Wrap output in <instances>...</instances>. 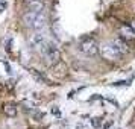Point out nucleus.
<instances>
[{"instance_id":"7","label":"nucleus","mask_w":135,"mask_h":129,"mask_svg":"<svg viewBox=\"0 0 135 129\" xmlns=\"http://www.w3.org/2000/svg\"><path fill=\"white\" fill-rule=\"evenodd\" d=\"M67 74V65L64 64V62H56L55 65H53V76L58 78V79H61Z\"/></svg>"},{"instance_id":"3","label":"nucleus","mask_w":135,"mask_h":129,"mask_svg":"<svg viewBox=\"0 0 135 129\" xmlns=\"http://www.w3.org/2000/svg\"><path fill=\"white\" fill-rule=\"evenodd\" d=\"M99 52H100V55L103 56V59H106V61L115 62V61H118V59L122 58V55L117 52L115 47H114L111 43H106V44L99 46Z\"/></svg>"},{"instance_id":"2","label":"nucleus","mask_w":135,"mask_h":129,"mask_svg":"<svg viewBox=\"0 0 135 129\" xmlns=\"http://www.w3.org/2000/svg\"><path fill=\"white\" fill-rule=\"evenodd\" d=\"M40 50L43 52L44 59H46V62H47L49 65H55L56 62L61 61V52H59V49H58V47H55L53 44L46 43Z\"/></svg>"},{"instance_id":"4","label":"nucleus","mask_w":135,"mask_h":129,"mask_svg":"<svg viewBox=\"0 0 135 129\" xmlns=\"http://www.w3.org/2000/svg\"><path fill=\"white\" fill-rule=\"evenodd\" d=\"M79 50L82 53H85L86 56H94L99 52V44L94 38H86L79 44Z\"/></svg>"},{"instance_id":"5","label":"nucleus","mask_w":135,"mask_h":129,"mask_svg":"<svg viewBox=\"0 0 135 129\" xmlns=\"http://www.w3.org/2000/svg\"><path fill=\"white\" fill-rule=\"evenodd\" d=\"M111 44L115 47V50L122 56H124L126 53H129V52H131V47H129L128 41H124V40H122V38H115L114 41H111Z\"/></svg>"},{"instance_id":"8","label":"nucleus","mask_w":135,"mask_h":129,"mask_svg":"<svg viewBox=\"0 0 135 129\" xmlns=\"http://www.w3.org/2000/svg\"><path fill=\"white\" fill-rule=\"evenodd\" d=\"M27 8H29V11H33V12H44V2L43 0L27 2Z\"/></svg>"},{"instance_id":"13","label":"nucleus","mask_w":135,"mask_h":129,"mask_svg":"<svg viewBox=\"0 0 135 129\" xmlns=\"http://www.w3.org/2000/svg\"><path fill=\"white\" fill-rule=\"evenodd\" d=\"M131 27H132V29H134V32H135V21H132V23H131Z\"/></svg>"},{"instance_id":"6","label":"nucleus","mask_w":135,"mask_h":129,"mask_svg":"<svg viewBox=\"0 0 135 129\" xmlns=\"http://www.w3.org/2000/svg\"><path fill=\"white\" fill-rule=\"evenodd\" d=\"M118 32H120V38L124 40V41H134L135 40V32L131 26H126V25L120 26V31Z\"/></svg>"},{"instance_id":"1","label":"nucleus","mask_w":135,"mask_h":129,"mask_svg":"<svg viewBox=\"0 0 135 129\" xmlns=\"http://www.w3.org/2000/svg\"><path fill=\"white\" fill-rule=\"evenodd\" d=\"M23 23L27 27L32 29H41L46 25V14L44 12H33V11H27L23 15Z\"/></svg>"},{"instance_id":"11","label":"nucleus","mask_w":135,"mask_h":129,"mask_svg":"<svg viewBox=\"0 0 135 129\" xmlns=\"http://www.w3.org/2000/svg\"><path fill=\"white\" fill-rule=\"evenodd\" d=\"M31 73H32V76H33V79L35 80H38L40 84H44L46 82V79H44V76L40 71H37V70H31Z\"/></svg>"},{"instance_id":"9","label":"nucleus","mask_w":135,"mask_h":129,"mask_svg":"<svg viewBox=\"0 0 135 129\" xmlns=\"http://www.w3.org/2000/svg\"><path fill=\"white\" fill-rule=\"evenodd\" d=\"M46 43H47V41H46V38H44L43 34H37V35H33L32 40H31L32 47H35V49H37V47H38V49H41Z\"/></svg>"},{"instance_id":"14","label":"nucleus","mask_w":135,"mask_h":129,"mask_svg":"<svg viewBox=\"0 0 135 129\" xmlns=\"http://www.w3.org/2000/svg\"><path fill=\"white\" fill-rule=\"evenodd\" d=\"M25 2H26V3H27V2H32V0H25Z\"/></svg>"},{"instance_id":"10","label":"nucleus","mask_w":135,"mask_h":129,"mask_svg":"<svg viewBox=\"0 0 135 129\" xmlns=\"http://www.w3.org/2000/svg\"><path fill=\"white\" fill-rule=\"evenodd\" d=\"M3 112H5V116H8V117H14L17 114V109L14 108L12 105H5V106H3Z\"/></svg>"},{"instance_id":"12","label":"nucleus","mask_w":135,"mask_h":129,"mask_svg":"<svg viewBox=\"0 0 135 129\" xmlns=\"http://www.w3.org/2000/svg\"><path fill=\"white\" fill-rule=\"evenodd\" d=\"M5 8H6V3H5V2H2V3H0V12H2Z\"/></svg>"}]
</instances>
